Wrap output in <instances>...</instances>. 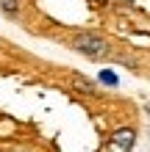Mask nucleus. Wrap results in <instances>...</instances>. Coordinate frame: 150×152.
I'll return each instance as SVG.
<instances>
[{
  "label": "nucleus",
  "mask_w": 150,
  "mask_h": 152,
  "mask_svg": "<svg viewBox=\"0 0 150 152\" xmlns=\"http://www.w3.org/2000/svg\"><path fill=\"white\" fill-rule=\"evenodd\" d=\"M72 86H75L81 94H98V86H95L92 80H86L83 75H72Z\"/></svg>",
  "instance_id": "3"
},
{
  "label": "nucleus",
  "mask_w": 150,
  "mask_h": 152,
  "mask_svg": "<svg viewBox=\"0 0 150 152\" xmlns=\"http://www.w3.org/2000/svg\"><path fill=\"white\" fill-rule=\"evenodd\" d=\"M0 8H3L6 14H17V8H20V0H0Z\"/></svg>",
  "instance_id": "5"
},
{
  "label": "nucleus",
  "mask_w": 150,
  "mask_h": 152,
  "mask_svg": "<svg viewBox=\"0 0 150 152\" xmlns=\"http://www.w3.org/2000/svg\"><path fill=\"white\" fill-rule=\"evenodd\" d=\"M100 83H106V86H117V83H120V77L114 75L111 69H103V72H100Z\"/></svg>",
  "instance_id": "4"
},
{
  "label": "nucleus",
  "mask_w": 150,
  "mask_h": 152,
  "mask_svg": "<svg viewBox=\"0 0 150 152\" xmlns=\"http://www.w3.org/2000/svg\"><path fill=\"white\" fill-rule=\"evenodd\" d=\"M72 47L81 53V56L86 58H109V42H106L103 36H98V33H78V36L72 39Z\"/></svg>",
  "instance_id": "1"
},
{
  "label": "nucleus",
  "mask_w": 150,
  "mask_h": 152,
  "mask_svg": "<svg viewBox=\"0 0 150 152\" xmlns=\"http://www.w3.org/2000/svg\"><path fill=\"white\" fill-rule=\"evenodd\" d=\"M136 141V130L134 127H120L111 133V141L106 144V152H131Z\"/></svg>",
  "instance_id": "2"
},
{
  "label": "nucleus",
  "mask_w": 150,
  "mask_h": 152,
  "mask_svg": "<svg viewBox=\"0 0 150 152\" xmlns=\"http://www.w3.org/2000/svg\"><path fill=\"white\" fill-rule=\"evenodd\" d=\"M147 113H150V102H147Z\"/></svg>",
  "instance_id": "6"
}]
</instances>
